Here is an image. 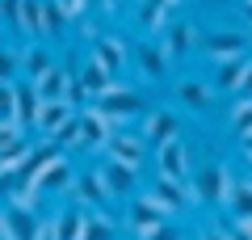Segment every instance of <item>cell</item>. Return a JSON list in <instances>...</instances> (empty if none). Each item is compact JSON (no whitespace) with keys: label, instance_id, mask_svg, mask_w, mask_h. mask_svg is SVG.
I'll list each match as a JSON object with an SVG mask.
<instances>
[{"label":"cell","instance_id":"cell-1","mask_svg":"<svg viewBox=\"0 0 252 240\" xmlns=\"http://www.w3.org/2000/svg\"><path fill=\"white\" fill-rule=\"evenodd\" d=\"M76 177H80V173L72 169V156H67V152H59V156H55L51 164H46V169L34 177V186H30L26 194H9V198H26V202H34V206H38V198L72 194V190H76Z\"/></svg>","mask_w":252,"mask_h":240},{"label":"cell","instance_id":"cell-2","mask_svg":"<svg viewBox=\"0 0 252 240\" xmlns=\"http://www.w3.org/2000/svg\"><path fill=\"white\" fill-rule=\"evenodd\" d=\"M235 173L227 164H206V169H193V198L198 206H223L231 202V190H235Z\"/></svg>","mask_w":252,"mask_h":240},{"label":"cell","instance_id":"cell-3","mask_svg":"<svg viewBox=\"0 0 252 240\" xmlns=\"http://www.w3.org/2000/svg\"><path fill=\"white\" fill-rule=\"evenodd\" d=\"M93 106H97L114 126L126 122V118H143V114H147V106H143V97H139V89H135V84H122V80H118L109 93L93 97Z\"/></svg>","mask_w":252,"mask_h":240},{"label":"cell","instance_id":"cell-4","mask_svg":"<svg viewBox=\"0 0 252 240\" xmlns=\"http://www.w3.org/2000/svg\"><path fill=\"white\" fill-rule=\"evenodd\" d=\"M0 236H4V240H42V219L34 215V202H26V198H9V202H4Z\"/></svg>","mask_w":252,"mask_h":240},{"label":"cell","instance_id":"cell-5","mask_svg":"<svg viewBox=\"0 0 252 240\" xmlns=\"http://www.w3.org/2000/svg\"><path fill=\"white\" fill-rule=\"evenodd\" d=\"M126 219H130V232H135V236H147V232H156L160 228V223H168V206L160 202V198L152 194V190H139L135 198H130V202H126Z\"/></svg>","mask_w":252,"mask_h":240},{"label":"cell","instance_id":"cell-6","mask_svg":"<svg viewBox=\"0 0 252 240\" xmlns=\"http://www.w3.org/2000/svg\"><path fill=\"white\" fill-rule=\"evenodd\" d=\"M152 160H156V173H168V177H177V181H193V169H189V148H185L181 135L156 143V148H152Z\"/></svg>","mask_w":252,"mask_h":240},{"label":"cell","instance_id":"cell-7","mask_svg":"<svg viewBox=\"0 0 252 240\" xmlns=\"http://www.w3.org/2000/svg\"><path fill=\"white\" fill-rule=\"evenodd\" d=\"M152 194L160 198L172 215L198 206V198H193V181H177V177H168V173H156V177H152Z\"/></svg>","mask_w":252,"mask_h":240},{"label":"cell","instance_id":"cell-8","mask_svg":"<svg viewBox=\"0 0 252 240\" xmlns=\"http://www.w3.org/2000/svg\"><path fill=\"white\" fill-rule=\"evenodd\" d=\"M76 114H80V106L76 101H42V110H38V122H34V131H38V139H59V131L67 122H76Z\"/></svg>","mask_w":252,"mask_h":240},{"label":"cell","instance_id":"cell-9","mask_svg":"<svg viewBox=\"0 0 252 240\" xmlns=\"http://www.w3.org/2000/svg\"><path fill=\"white\" fill-rule=\"evenodd\" d=\"M0 143H4V156H0V173L13 177V173L26 164V156L34 152V139L26 135V126H0Z\"/></svg>","mask_w":252,"mask_h":240},{"label":"cell","instance_id":"cell-10","mask_svg":"<svg viewBox=\"0 0 252 240\" xmlns=\"http://www.w3.org/2000/svg\"><path fill=\"white\" fill-rule=\"evenodd\" d=\"M248 51H252L248 30H215V34H206V55L215 63L235 59V55H248Z\"/></svg>","mask_w":252,"mask_h":240},{"label":"cell","instance_id":"cell-11","mask_svg":"<svg viewBox=\"0 0 252 240\" xmlns=\"http://www.w3.org/2000/svg\"><path fill=\"white\" fill-rule=\"evenodd\" d=\"M139 135H143L147 143H164V139H172V135H181V122H177V114H172L168 106H152L143 118H139Z\"/></svg>","mask_w":252,"mask_h":240},{"label":"cell","instance_id":"cell-12","mask_svg":"<svg viewBox=\"0 0 252 240\" xmlns=\"http://www.w3.org/2000/svg\"><path fill=\"white\" fill-rule=\"evenodd\" d=\"M248 72H252V51L248 55H235V59H223V63H215V84L219 93H231V97H240V89H244V80H248Z\"/></svg>","mask_w":252,"mask_h":240},{"label":"cell","instance_id":"cell-13","mask_svg":"<svg viewBox=\"0 0 252 240\" xmlns=\"http://www.w3.org/2000/svg\"><path fill=\"white\" fill-rule=\"evenodd\" d=\"M80 126H84V152H105L109 148V139H114V122H109L93 101L80 110Z\"/></svg>","mask_w":252,"mask_h":240},{"label":"cell","instance_id":"cell-14","mask_svg":"<svg viewBox=\"0 0 252 240\" xmlns=\"http://www.w3.org/2000/svg\"><path fill=\"white\" fill-rule=\"evenodd\" d=\"M76 202H84V206H97V211H109V202H118L114 194H109V186H105V177H101V169H84L80 177H76Z\"/></svg>","mask_w":252,"mask_h":240},{"label":"cell","instance_id":"cell-15","mask_svg":"<svg viewBox=\"0 0 252 240\" xmlns=\"http://www.w3.org/2000/svg\"><path fill=\"white\" fill-rule=\"evenodd\" d=\"M101 177H105V186H109L114 198H135L139 194V169H130V164H122V160H114V156H105Z\"/></svg>","mask_w":252,"mask_h":240},{"label":"cell","instance_id":"cell-16","mask_svg":"<svg viewBox=\"0 0 252 240\" xmlns=\"http://www.w3.org/2000/svg\"><path fill=\"white\" fill-rule=\"evenodd\" d=\"M76 76H80V84H84V93H89V101H93V97H101V93H109V89L118 84V76H114V72H109L93 51L84 55V63L76 68Z\"/></svg>","mask_w":252,"mask_h":240},{"label":"cell","instance_id":"cell-17","mask_svg":"<svg viewBox=\"0 0 252 240\" xmlns=\"http://www.w3.org/2000/svg\"><path fill=\"white\" fill-rule=\"evenodd\" d=\"M168 51H164V42H156V38H147V42L135 46V68L143 80H164V72H168Z\"/></svg>","mask_w":252,"mask_h":240},{"label":"cell","instance_id":"cell-18","mask_svg":"<svg viewBox=\"0 0 252 240\" xmlns=\"http://www.w3.org/2000/svg\"><path fill=\"white\" fill-rule=\"evenodd\" d=\"M160 42H164V51H168V59L181 63L189 51H193V42H198V26H193V21H172V26L160 34Z\"/></svg>","mask_w":252,"mask_h":240},{"label":"cell","instance_id":"cell-19","mask_svg":"<svg viewBox=\"0 0 252 240\" xmlns=\"http://www.w3.org/2000/svg\"><path fill=\"white\" fill-rule=\"evenodd\" d=\"M105 156L122 160V164H130V169H143V164H147V139H143V135H118L114 131Z\"/></svg>","mask_w":252,"mask_h":240},{"label":"cell","instance_id":"cell-20","mask_svg":"<svg viewBox=\"0 0 252 240\" xmlns=\"http://www.w3.org/2000/svg\"><path fill=\"white\" fill-rule=\"evenodd\" d=\"M72 76H76V72L67 68V63H55V68H46L42 76L34 80L38 97H42V101H63V97H67V89H72Z\"/></svg>","mask_w":252,"mask_h":240},{"label":"cell","instance_id":"cell-21","mask_svg":"<svg viewBox=\"0 0 252 240\" xmlns=\"http://www.w3.org/2000/svg\"><path fill=\"white\" fill-rule=\"evenodd\" d=\"M89 51L97 55V59L114 72V76L126 68V42H118L114 34H97V30H89Z\"/></svg>","mask_w":252,"mask_h":240},{"label":"cell","instance_id":"cell-22","mask_svg":"<svg viewBox=\"0 0 252 240\" xmlns=\"http://www.w3.org/2000/svg\"><path fill=\"white\" fill-rule=\"evenodd\" d=\"M215 84H206V80H198V76H185V80H177V101L185 110H210V101H215Z\"/></svg>","mask_w":252,"mask_h":240},{"label":"cell","instance_id":"cell-23","mask_svg":"<svg viewBox=\"0 0 252 240\" xmlns=\"http://www.w3.org/2000/svg\"><path fill=\"white\" fill-rule=\"evenodd\" d=\"M84 223H89L84 202H72L63 211H55V240H84Z\"/></svg>","mask_w":252,"mask_h":240},{"label":"cell","instance_id":"cell-24","mask_svg":"<svg viewBox=\"0 0 252 240\" xmlns=\"http://www.w3.org/2000/svg\"><path fill=\"white\" fill-rule=\"evenodd\" d=\"M46 0H21V34L26 38H46Z\"/></svg>","mask_w":252,"mask_h":240},{"label":"cell","instance_id":"cell-25","mask_svg":"<svg viewBox=\"0 0 252 240\" xmlns=\"http://www.w3.org/2000/svg\"><path fill=\"white\" fill-rule=\"evenodd\" d=\"M227 215L231 223H248L252 219V177H240L231 190V202H227Z\"/></svg>","mask_w":252,"mask_h":240},{"label":"cell","instance_id":"cell-26","mask_svg":"<svg viewBox=\"0 0 252 240\" xmlns=\"http://www.w3.org/2000/svg\"><path fill=\"white\" fill-rule=\"evenodd\" d=\"M55 63H59V59H55V55L46 51V46H38V42H34V46H26V55H21V68H26V80H38L46 68H55Z\"/></svg>","mask_w":252,"mask_h":240},{"label":"cell","instance_id":"cell-27","mask_svg":"<svg viewBox=\"0 0 252 240\" xmlns=\"http://www.w3.org/2000/svg\"><path fill=\"white\" fill-rule=\"evenodd\" d=\"M227 122H231V131L244 139H252V97H235L231 101V114H227Z\"/></svg>","mask_w":252,"mask_h":240},{"label":"cell","instance_id":"cell-28","mask_svg":"<svg viewBox=\"0 0 252 240\" xmlns=\"http://www.w3.org/2000/svg\"><path fill=\"white\" fill-rule=\"evenodd\" d=\"M84 240H118V228L105 211H89V223H84Z\"/></svg>","mask_w":252,"mask_h":240},{"label":"cell","instance_id":"cell-29","mask_svg":"<svg viewBox=\"0 0 252 240\" xmlns=\"http://www.w3.org/2000/svg\"><path fill=\"white\" fill-rule=\"evenodd\" d=\"M139 21H143L147 34H164L172 26L168 21V4H139Z\"/></svg>","mask_w":252,"mask_h":240},{"label":"cell","instance_id":"cell-30","mask_svg":"<svg viewBox=\"0 0 252 240\" xmlns=\"http://www.w3.org/2000/svg\"><path fill=\"white\" fill-rule=\"evenodd\" d=\"M42 9H46V38H51L67 26V9H63V0H46Z\"/></svg>","mask_w":252,"mask_h":240},{"label":"cell","instance_id":"cell-31","mask_svg":"<svg viewBox=\"0 0 252 240\" xmlns=\"http://www.w3.org/2000/svg\"><path fill=\"white\" fill-rule=\"evenodd\" d=\"M21 55H26V46H21V51H17V46H4V68H0V72H4V80H17Z\"/></svg>","mask_w":252,"mask_h":240},{"label":"cell","instance_id":"cell-32","mask_svg":"<svg viewBox=\"0 0 252 240\" xmlns=\"http://www.w3.org/2000/svg\"><path fill=\"white\" fill-rule=\"evenodd\" d=\"M198 240H231V223H206Z\"/></svg>","mask_w":252,"mask_h":240},{"label":"cell","instance_id":"cell-33","mask_svg":"<svg viewBox=\"0 0 252 240\" xmlns=\"http://www.w3.org/2000/svg\"><path fill=\"white\" fill-rule=\"evenodd\" d=\"M139 240H177V228H172V223H160L156 232H147V236H139Z\"/></svg>","mask_w":252,"mask_h":240},{"label":"cell","instance_id":"cell-34","mask_svg":"<svg viewBox=\"0 0 252 240\" xmlns=\"http://www.w3.org/2000/svg\"><path fill=\"white\" fill-rule=\"evenodd\" d=\"M240 13H244V21L252 26V0H240Z\"/></svg>","mask_w":252,"mask_h":240},{"label":"cell","instance_id":"cell-35","mask_svg":"<svg viewBox=\"0 0 252 240\" xmlns=\"http://www.w3.org/2000/svg\"><path fill=\"white\" fill-rule=\"evenodd\" d=\"M240 97H252V72H248V80H244V89H240Z\"/></svg>","mask_w":252,"mask_h":240},{"label":"cell","instance_id":"cell-36","mask_svg":"<svg viewBox=\"0 0 252 240\" xmlns=\"http://www.w3.org/2000/svg\"><path fill=\"white\" fill-rule=\"evenodd\" d=\"M139 4H168V9H172V4H177V0H139Z\"/></svg>","mask_w":252,"mask_h":240},{"label":"cell","instance_id":"cell-37","mask_svg":"<svg viewBox=\"0 0 252 240\" xmlns=\"http://www.w3.org/2000/svg\"><path fill=\"white\" fill-rule=\"evenodd\" d=\"M244 160H248V177H252V156H244Z\"/></svg>","mask_w":252,"mask_h":240},{"label":"cell","instance_id":"cell-38","mask_svg":"<svg viewBox=\"0 0 252 240\" xmlns=\"http://www.w3.org/2000/svg\"><path fill=\"white\" fill-rule=\"evenodd\" d=\"M248 38H252V26H248Z\"/></svg>","mask_w":252,"mask_h":240}]
</instances>
